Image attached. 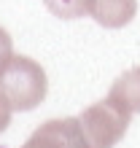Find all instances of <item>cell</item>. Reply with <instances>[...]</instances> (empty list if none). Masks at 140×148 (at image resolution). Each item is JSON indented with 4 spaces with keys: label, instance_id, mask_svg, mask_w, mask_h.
Wrapping results in <instances>:
<instances>
[{
    "label": "cell",
    "instance_id": "6da1fadb",
    "mask_svg": "<svg viewBox=\"0 0 140 148\" xmlns=\"http://www.w3.org/2000/svg\"><path fill=\"white\" fill-rule=\"evenodd\" d=\"M0 89L11 100L14 110H32L35 105L46 100V92H49L46 70L35 59L14 54V59L0 75Z\"/></svg>",
    "mask_w": 140,
    "mask_h": 148
},
{
    "label": "cell",
    "instance_id": "7a4b0ae2",
    "mask_svg": "<svg viewBox=\"0 0 140 148\" xmlns=\"http://www.w3.org/2000/svg\"><path fill=\"white\" fill-rule=\"evenodd\" d=\"M129 113L121 110L113 100H100L89 105L81 116H78V127H81L84 148H113L121 137L127 135L129 127Z\"/></svg>",
    "mask_w": 140,
    "mask_h": 148
},
{
    "label": "cell",
    "instance_id": "3957f363",
    "mask_svg": "<svg viewBox=\"0 0 140 148\" xmlns=\"http://www.w3.org/2000/svg\"><path fill=\"white\" fill-rule=\"evenodd\" d=\"M22 148H84L78 116H73V119H51L46 124H40L27 137V143Z\"/></svg>",
    "mask_w": 140,
    "mask_h": 148
},
{
    "label": "cell",
    "instance_id": "277c9868",
    "mask_svg": "<svg viewBox=\"0 0 140 148\" xmlns=\"http://www.w3.org/2000/svg\"><path fill=\"white\" fill-rule=\"evenodd\" d=\"M135 14H137V0H94L89 16H94V22L108 30H119L127 27L135 19Z\"/></svg>",
    "mask_w": 140,
    "mask_h": 148
},
{
    "label": "cell",
    "instance_id": "5b68a950",
    "mask_svg": "<svg viewBox=\"0 0 140 148\" xmlns=\"http://www.w3.org/2000/svg\"><path fill=\"white\" fill-rule=\"evenodd\" d=\"M108 100H113L121 110H127L129 116L140 113V67H132L124 75H119L113 81Z\"/></svg>",
    "mask_w": 140,
    "mask_h": 148
},
{
    "label": "cell",
    "instance_id": "8992f818",
    "mask_svg": "<svg viewBox=\"0 0 140 148\" xmlns=\"http://www.w3.org/2000/svg\"><path fill=\"white\" fill-rule=\"evenodd\" d=\"M46 8L59 19H78V16H89L94 0H43Z\"/></svg>",
    "mask_w": 140,
    "mask_h": 148
},
{
    "label": "cell",
    "instance_id": "52a82bcc",
    "mask_svg": "<svg viewBox=\"0 0 140 148\" xmlns=\"http://www.w3.org/2000/svg\"><path fill=\"white\" fill-rule=\"evenodd\" d=\"M14 59V43H11V35L0 27V75H3V70L8 67V62Z\"/></svg>",
    "mask_w": 140,
    "mask_h": 148
},
{
    "label": "cell",
    "instance_id": "ba28073f",
    "mask_svg": "<svg viewBox=\"0 0 140 148\" xmlns=\"http://www.w3.org/2000/svg\"><path fill=\"white\" fill-rule=\"evenodd\" d=\"M11 116H14V105H11V100L5 97V92L0 89V135L8 129V124H11Z\"/></svg>",
    "mask_w": 140,
    "mask_h": 148
}]
</instances>
